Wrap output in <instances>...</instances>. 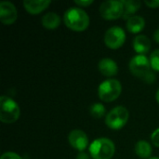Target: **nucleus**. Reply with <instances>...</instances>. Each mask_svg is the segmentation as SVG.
I'll return each mask as SVG.
<instances>
[{
	"instance_id": "f257e3e1",
	"label": "nucleus",
	"mask_w": 159,
	"mask_h": 159,
	"mask_svg": "<svg viewBox=\"0 0 159 159\" xmlns=\"http://www.w3.org/2000/svg\"><path fill=\"white\" fill-rule=\"evenodd\" d=\"M129 70L134 76L147 84H153L156 80V75L152 69L150 60L145 55L134 56L129 61Z\"/></svg>"
},
{
	"instance_id": "f03ea898",
	"label": "nucleus",
	"mask_w": 159,
	"mask_h": 159,
	"mask_svg": "<svg viewBox=\"0 0 159 159\" xmlns=\"http://www.w3.org/2000/svg\"><path fill=\"white\" fill-rule=\"evenodd\" d=\"M63 20L65 25L72 31L83 32L89 25V17L80 7H70L64 12Z\"/></svg>"
},
{
	"instance_id": "7ed1b4c3",
	"label": "nucleus",
	"mask_w": 159,
	"mask_h": 159,
	"mask_svg": "<svg viewBox=\"0 0 159 159\" xmlns=\"http://www.w3.org/2000/svg\"><path fill=\"white\" fill-rule=\"evenodd\" d=\"M89 155L93 159H111L116 151V146L108 138L94 140L89 145Z\"/></svg>"
},
{
	"instance_id": "20e7f679",
	"label": "nucleus",
	"mask_w": 159,
	"mask_h": 159,
	"mask_svg": "<svg viewBox=\"0 0 159 159\" xmlns=\"http://www.w3.org/2000/svg\"><path fill=\"white\" fill-rule=\"evenodd\" d=\"M20 115L18 103L5 95L0 98V120L3 123L11 124L16 122Z\"/></svg>"
},
{
	"instance_id": "39448f33",
	"label": "nucleus",
	"mask_w": 159,
	"mask_h": 159,
	"mask_svg": "<svg viewBox=\"0 0 159 159\" xmlns=\"http://www.w3.org/2000/svg\"><path fill=\"white\" fill-rule=\"evenodd\" d=\"M122 91L121 83L116 79H107L103 81L98 89L99 98L105 102H114L116 100Z\"/></svg>"
},
{
	"instance_id": "423d86ee",
	"label": "nucleus",
	"mask_w": 159,
	"mask_h": 159,
	"mask_svg": "<svg viewBox=\"0 0 159 159\" xmlns=\"http://www.w3.org/2000/svg\"><path fill=\"white\" fill-rule=\"evenodd\" d=\"M129 115L124 106H116L112 109L105 117V123L109 129L117 130L122 129L129 120Z\"/></svg>"
},
{
	"instance_id": "0eeeda50",
	"label": "nucleus",
	"mask_w": 159,
	"mask_h": 159,
	"mask_svg": "<svg viewBox=\"0 0 159 159\" xmlns=\"http://www.w3.org/2000/svg\"><path fill=\"white\" fill-rule=\"evenodd\" d=\"M123 0H108L102 3L100 7L101 16L105 20H117L123 16Z\"/></svg>"
},
{
	"instance_id": "6e6552de",
	"label": "nucleus",
	"mask_w": 159,
	"mask_h": 159,
	"mask_svg": "<svg viewBox=\"0 0 159 159\" xmlns=\"http://www.w3.org/2000/svg\"><path fill=\"white\" fill-rule=\"evenodd\" d=\"M126 41V33L119 26H113L109 28L104 34L105 45L112 49L121 48Z\"/></svg>"
},
{
	"instance_id": "1a4fd4ad",
	"label": "nucleus",
	"mask_w": 159,
	"mask_h": 159,
	"mask_svg": "<svg viewBox=\"0 0 159 159\" xmlns=\"http://www.w3.org/2000/svg\"><path fill=\"white\" fill-rule=\"evenodd\" d=\"M18 17L16 7L9 1L0 2V20L5 25L13 24Z\"/></svg>"
},
{
	"instance_id": "9d476101",
	"label": "nucleus",
	"mask_w": 159,
	"mask_h": 159,
	"mask_svg": "<svg viewBox=\"0 0 159 159\" xmlns=\"http://www.w3.org/2000/svg\"><path fill=\"white\" fill-rule=\"evenodd\" d=\"M68 141L71 146L79 152H83L89 146V138L87 134L80 129L72 130L68 136Z\"/></svg>"
},
{
	"instance_id": "9b49d317",
	"label": "nucleus",
	"mask_w": 159,
	"mask_h": 159,
	"mask_svg": "<svg viewBox=\"0 0 159 159\" xmlns=\"http://www.w3.org/2000/svg\"><path fill=\"white\" fill-rule=\"evenodd\" d=\"M50 3L49 0H25L23 1V7L28 13L35 15L44 11Z\"/></svg>"
},
{
	"instance_id": "f8f14e48",
	"label": "nucleus",
	"mask_w": 159,
	"mask_h": 159,
	"mask_svg": "<svg viewBox=\"0 0 159 159\" xmlns=\"http://www.w3.org/2000/svg\"><path fill=\"white\" fill-rule=\"evenodd\" d=\"M99 70L103 75L107 77H112L117 75L118 66L114 60L110 58H104L102 59L99 62Z\"/></svg>"
},
{
	"instance_id": "ddd939ff",
	"label": "nucleus",
	"mask_w": 159,
	"mask_h": 159,
	"mask_svg": "<svg viewBox=\"0 0 159 159\" xmlns=\"http://www.w3.org/2000/svg\"><path fill=\"white\" fill-rule=\"evenodd\" d=\"M150 47V39L144 34H139L133 40V48L139 55L146 54L149 51Z\"/></svg>"
},
{
	"instance_id": "4468645a",
	"label": "nucleus",
	"mask_w": 159,
	"mask_h": 159,
	"mask_svg": "<svg viewBox=\"0 0 159 159\" xmlns=\"http://www.w3.org/2000/svg\"><path fill=\"white\" fill-rule=\"evenodd\" d=\"M144 26H145L144 19L138 15H134L131 18H129L126 23V27H127L128 31L132 34H138V33L142 32L143 30Z\"/></svg>"
},
{
	"instance_id": "2eb2a0df",
	"label": "nucleus",
	"mask_w": 159,
	"mask_h": 159,
	"mask_svg": "<svg viewBox=\"0 0 159 159\" xmlns=\"http://www.w3.org/2000/svg\"><path fill=\"white\" fill-rule=\"evenodd\" d=\"M42 25L48 30H54L61 24V18L55 12H48L42 17Z\"/></svg>"
},
{
	"instance_id": "dca6fc26",
	"label": "nucleus",
	"mask_w": 159,
	"mask_h": 159,
	"mask_svg": "<svg viewBox=\"0 0 159 159\" xmlns=\"http://www.w3.org/2000/svg\"><path fill=\"white\" fill-rule=\"evenodd\" d=\"M124 4V12L122 18L125 20H129L140 9L141 2L138 0H123Z\"/></svg>"
},
{
	"instance_id": "f3484780",
	"label": "nucleus",
	"mask_w": 159,
	"mask_h": 159,
	"mask_svg": "<svg viewBox=\"0 0 159 159\" xmlns=\"http://www.w3.org/2000/svg\"><path fill=\"white\" fill-rule=\"evenodd\" d=\"M136 155L143 159H149L152 155V147L150 143L144 140L139 141L135 145Z\"/></svg>"
},
{
	"instance_id": "a211bd4d",
	"label": "nucleus",
	"mask_w": 159,
	"mask_h": 159,
	"mask_svg": "<svg viewBox=\"0 0 159 159\" xmlns=\"http://www.w3.org/2000/svg\"><path fill=\"white\" fill-rule=\"evenodd\" d=\"M105 111H106V109H105L104 105L100 102H95V103L91 104L89 107V113H90L91 116L96 119L102 118L104 116Z\"/></svg>"
},
{
	"instance_id": "6ab92c4d",
	"label": "nucleus",
	"mask_w": 159,
	"mask_h": 159,
	"mask_svg": "<svg viewBox=\"0 0 159 159\" xmlns=\"http://www.w3.org/2000/svg\"><path fill=\"white\" fill-rule=\"evenodd\" d=\"M150 63L154 71L159 72V49H156L150 55Z\"/></svg>"
},
{
	"instance_id": "aec40b11",
	"label": "nucleus",
	"mask_w": 159,
	"mask_h": 159,
	"mask_svg": "<svg viewBox=\"0 0 159 159\" xmlns=\"http://www.w3.org/2000/svg\"><path fill=\"white\" fill-rule=\"evenodd\" d=\"M0 159H22L21 157H20L18 154L13 153V152H7L4 153Z\"/></svg>"
},
{
	"instance_id": "412c9836",
	"label": "nucleus",
	"mask_w": 159,
	"mask_h": 159,
	"mask_svg": "<svg viewBox=\"0 0 159 159\" xmlns=\"http://www.w3.org/2000/svg\"><path fill=\"white\" fill-rule=\"evenodd\" d=\"M151 142L156 147H159V129H156L151 135Z\"/></svg>"
},
{
	"instance_id": "4be33fe9",
	"label": "nucleus",
	"mask_w": 159,
	"mask_h": 159,
	"mask_svg": "<svg viewBox=\"0 0 159 159\" xmlns=\"http://www.w3.org/2000/svg\"><path fill=\"white\" fill-rule=\"evenodd\" d=\"M93 2H94L93 0H75V3L76 5H78L80 7H84L90 6Z\"/></svg>"
},
{
	"instance_id": "5701e85b",
	"label": "nucleus",
	"mask_w": 159,
	"mask_h": 159,
	"mask_svg": "<svg viewBox=\"0 0 159 159\" xmlns=\"http://www.w3.org/2000/svg\"><path fill=\"white\" fill-rule=\"evenodd\" d=\"M145 5L151 8H157L159 7V0H151V1H148V0H145L144 1Z\"/></svg>"
},
{
	"instance_id": "b1692460",
	"label": "nucleus",
	"mask_w": 159,
	"mask_h": 159,
	"mask_svg": "<svg viewBox=\"0 0 159 159\" xmlns=\"http://www.w3.org/2000/svg\"><path fill=\"white\" fill-rule=\"evenodd\" d=\"M76 159H90V157H89V156L87 153H85V152H80V153L77 155Z\"/></svg>"
},
{
	"instance_id": "393cba45",
	"label": "nucleus",
	"mask_w": 159,
	"mask_h": 159,
	"mask_svg": "<svg viewBox=\"0 0 159 159\" xmlns=\"http://www.w3.org/2000/svg\"><path fill=\"white\" fill-rule=\"evenodd\" d=\"M154 39L159 43V29L156 30V32L154 33Z\"/></svg>"
},
{
	"instance_id": "a878e982",
	"label": "nucleus",
	"mask_w": 159,
	"mask_h": 159,
	"mask_svg": "<svg viewBox=\"0 0 159 159\" xmlns=\"http://www.w3.org/2000/svg\"><path fill=\"white\" fill-rule=\"evenodd\" d=\"M156 99H157V102L159 103V89L157 91V94H156Z\"/></svg>"
},
{
	"instance_id": "bb28decb",
	"label": "nucleus",
	"mask_w": 159,
	"mask_h": 159,
	"mask_svg": "<svg viewBox=\"0 0 159 159\" xmlns=\"http://www.w3.org/2000/svg\"><path fill=\"white\" fill-rule=\"evenodd\" d=\"M149 159H159V157H150Z\"/></svg>"
}]
</instances>
